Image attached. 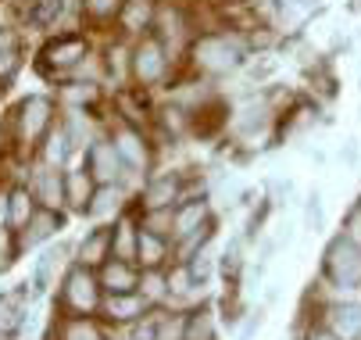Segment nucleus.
I'll use <instances>...</instances> for the list:
<instances>
[{
  "label": "nucleus",
  "instance_id": "20e7f679",
  "mask_svg": "<svg viewBox=\"0 0 361 340\" xmlns=\"http://www.w3.org/2000/svg\"><path fill=\"white\" fill-rule=\"evenodd\" d=\"M61 305H65L72 315H93L100 305H104V301H100V283L90 276L86 265H79V269H72V272L65 276Z\"/></svg>",
  "mask_w": 361,
  "mask_h": 340
},
{
  "label": "nucleus",
  "instance_id": "f3484780",
  "mask_svg": "<svg viewBox=\"0 0 361 340\" xmlns=\"http://www.w3.org/2000/svg\"><path fill=\"white\" fill-rule=\"evenodd\" d=\"M32 198L43 205V208H58L65 201V172H54L47 169L32 179Z\"/></svg>",
  "mask_w": 361,
  "mask_h": 340
},
{
  "label": "nucleus",
  "instance_id": "e433bc0d",
  "mask_svg": "<svg viewBox=\"0 0 361 340\" xmlns=\"http://www.w3.org/2000/svg\"><path fill=\"white\" fill-rule=\"evenodd\" d=\"M340 158H347V165H350V169L357 165V158H361V147H357V140H354V136H350V140L343 143V151H340Z\"/></svg>",
  "mask_w": 361,
  "mask_h": 340
},
{
  "label": "nucleus",
  "instance_id": "f257e3e1",
  "mask_svg": "<svg viewBox=\"0 0 361 340\" xmlns=\"http://www.w3.org/2000/svg\"><path fill=\"white\" fill-rule=\"evenodd\" d=\"M190 54H193V65L204 75H226V72H236L243 65L247 47L233 32H204V36L193 40Z\"/></svg>",
  "mask_w": 361,
  "mask_h": 340
},
{
  "label": "nucleus",
  "instance_id": "2f4dec72",
  "mask_svg": "<svg viewBox=\"0 0 361 340\" xmlns=\"http://www.w3.org/2000/svg\"><path fill=\"white\" fill-rule=\"evenodd\" d=\"M122 4L126 0H82V8H86L90 18H111V15L122 11Z\"/></svg>",
  "mask_w": 361,
  "mask_h": 340
},
{
  "label": "nucleus",
  "instance_id": "f704fd0d",
  "mask_svg": "<svg viewBox=\"0 0 361 340\" xmlns=\"http://www.w3.org/2000/svg\"><path fill=\"white\" fill-rule=\"evenodd\" d=\"M343 236H350L354 244L361 248V201L347 212V222H343Z\"/></svg>",
  "mask_w": 361,
  "mask_h": 340
},
{
  "label": "nucleus",
  "instance_id": "a211bd4d",
  "mask_svg": "<svg viewBox=\"0 0 361 340\" xmlns=\"http://www.w3.org/2000/svg\"><path fill=\"white\" fill-rule=\"evenodd\" d=\"M86 58V40L82 36H61L47 47V61L58 65V68H72Z\"/></svg>",
  "mask_w": 361,
  "mask_h": 340
},
{
  "label": "nucleus",
  "instance_id": "c756f323",
  "mask_svg": "<svg viewBox=\"0 0 361 340\" xmlns=\"http://www.w3.org/2000/svg\"><path fill=\"white\" fill-rule=\"evenodd\" d=\"M22 322V308H18V298L8 294V298H0V333H15Z\"/></svg>",
  "mask_w": 361,
  "mask_h": 340
},
{
  "label": "nucleus",
  "instance_id": "4c0bfd02",
  "mask_svg": "<svg viewBox=\"0 0 361 340\" xmlns=\"http://www.w3.org/2000/svg\"><path fill=\"white\" fill-rule=\"evenodd\" d=\"M307 340H340L329 326H322V329H312V333H307Z\"/></svg>",
  "mask_w": 361,
  "mask_h": 340
},
{
  "label": "nucleus",
  "instance_id": "c85d7f7f",
  "mask_svg": "<svg viewBox=\"0 0 361 340\" xmlns=\"http://www.w3.org/2000/svg\"><path fill=\"white\" fill-rule=\"evenodd\" d=\"M140 294L147 298V301H158L161 294H169V276L161 272V269H143V279H140Z\"/></svg>",
  "mask_w": 361,
  "mask_h": 340
},
{
  "label": "nucleus",
  "instance_id": "6ab92c4d",
  "mask_svg": "<svg viewBox=\"0 0 361 340\" xmlns=\"http://www.w3.org/2000/svg\"><path fill=\"white\" fill-rule=\"evenodd\" d=\"M329 329L340 340H361V305H333L329 308Z\"/></svg>",
  "mask_w": 361,
  "mask_h": 340
},
{
  "label": "nucleus",
  "instance_id": "ddd939ff",
  "mask_svg": "<svg viewBox=\"0 0 361 340\" xmlns=\"http://www.w3.org/2000/svg\"><path fill=\"white\" fill-rule=\"evenodd\" d=\"M100 308H104L108 319H115V322H136L140 315H147V298L140 290H133V294H108V301Z\"/></svg>",
  "mask_w": 361,
  "mask_h": 340
},
{
  "label": "nucleus",
  "instance_id": "6e6552de",
  "mask_svg": "<svg viewBox=\"0 0 361 340\" xmlns=\"http://www.w3.org/2000/svg\"><path fill=\"white\" fill-rule=\"evenodd\" d=\"M204 226H208V205L204 201H186L183 198L172 208V236L176 240H183V236H190V233H197Z\"/></svg>",
  "mask_w": 361,
  "mask_h": 340
},
{
  "label": "nucleus",
  "instance_id": "9d476101",
  "mask_svg": "<svg viewBox=\"0 0 361 340\" xmlns=\"http://www.w3.org/2000/svg\"><path fill=\"white\" fill-rule=\"evenodd\" d=\"M143 201H147V212H154V208H176L183 201V179L179 176H158L143 190Z\"/></svg>",
  "mask_w": 361,
  "mask_h": 340
},
{
  "label": "nucleus",
  "instance_id": "1a4fd4ad",
  "mask_svg": "<svg viewBox=\"0 0 361 340\" xmlns=\"http://www.w3.org/2000/svg\"><path fill=\"white\" fill-rule=\"evenodd\" d=\"M111 248H115V229L111 226H97L86 233L82 248H79V262L90 269V265H104L111 258Z\"/></svg>",
  "mask_w": 361,
  "mask_h": 340
},
{
  "label": "nucleus",
  "instance_id": "bb28decb",
  "mask_svg": "<svg viewBox=\"0 0 361 340\" xmlns=\"http://www.w3.org/2000/svg\"><path fill=\"white\" fill-rule=\"evenodd\" d=\"M136 240H140V229H136L129 219L118 222V226H115V248H111V255L133 262V258H136Z\"/></svg>",
  "mask_w": 361,
  "mask_h": 340
},
{
  "label": "nucleus",
  "instance_id": "9b49d317",
  "mask_svg": "<svg viewBox=\"0 0 361 340\" xmlns=\"http://www.w3.org/2000/svg\"><path fill=\"white\" fill-rule=\"evenodd\" d=\"M43 133H50V101L47 97H29L22 104V136L32 143Z\"/></svg>",
  "mask_w": 361,
  "mask_h": 340
},
{
  "label": "nucleus",
  "instance_id": "58836bf2",
  "mask_svg": "<svg viewBox=\"0 0 361 340\" xmlns=\"http://www.w3.org/2000/svg\"><path fill=\"white\" fill-rule=\"evenodd\" d=\"M4 240H8V236H4V229H0V251H4Z\"/></svg>",
  "mask_w": 361,
  "mask_h": 340
},
{
  "label": "nucleus",
  "instance_id": "7ed1b4c3",
  "mask_svg": "<svg viewBox=\"0 0 361 340\" xmlns=\"http://www.w3.org/2000/svg\"><path fill=\"white\" fill-rule=\"evenodd\" d=\"M169 72V47L158 40V36H143L136 43V51H133V79L140 86H154V83H161Z\"/></svg>",
  "mask_w": 361,
  "mask_h": 340
},
{
  "label": "nucleus",
  "instance_id": "5701e85b",
  "mask_svg": "<svg viewBox=\"0 0 361 340\" xmlns=\"http://www.w3.org/2000/svg\"><path fill=\"white\" fill-rule=\"evenodd\" d=\"M72 147H75V140H72V133H68L65 126L50 129V133H47V147H43L47 165H50V169H61V165L68 162V151H72Z\"/></svg>",
  "mask_w": 361,
  "mask_h": 340
},
{
  "label": "nucleus",
  "instance_id": "f03ea898",
  "mask_svg": "<svg viewBox=\"0 0 361 340\" xmlns=\"http://www.w3.org/2000/svg\"><path fill=\"white\" fill-rule=\"evenodd\" d=\"M326 276L333 286L357 290L361 286V248L350 236H336L326 248Z\"/></svg>",
  "mask_w": 361,
  "mask_h": 340
},
{
  "label": "nucleus",
  "instance_id": "2eb2a0df",
  "mask_svg": "<svg viewBox=\"0 0 361 340\" xmlns=\"http://www.w3.org/2000/svg\"><path fill=\"white\" fill-rule=\"evenodd\" d=\"M154 18H158L154 0H126L118 11V22L126 32H147V29H154Z\"/></svg>",
  "mask_w": 361,
  "mask_h": 340
},
{
  "label": "nucleus",
  "instance_id": "cd10ccee",
  "mask_svg": "<svg viewBox=\"0 0 361 340\" xmlns=\"http://www.w3.org/2000/svg\"><path fill=\"white\" fill-rule=\"evenodd\" d=\"M61 15H65V0H36V8L29 11V22L47 29V25H54Z\"/></svg>",
  "mask_w": 361,
  "mask_h": 340
},
{
  "label": "nucleus",
  "instance_id": "4468645a",
  "mask_svg": "<svg viewBox=\"0 0 361 340\" xmlns=\"http://www.w3.org/2000/svg\"><path fill=\"white\" fill-rule=\"evenodd\" d=\"M58 226H61V219L54 215V208H39V212L29 219V226L18 229V248H22V251H25V248H36L39 240H47Z\"/></svg>",
  "mask_w": 361,
  "mask_h": 340
},
{
  "label": "nucleus",
  "instance_id": "dca6fc26",
  "mask_svg": "<svg viewBox=\"0 0 361 340\" xmlns=\"http://www.w3.org/2000/svg\"><path fill=\"white\" fill-rule=\"evenodd\" d=\"M136 258L143 269H161L169 258V236H158L140 226V240H136Z\"/></svg>",
  "mask_w": 361,
  "mask_h": 340
},
{
  "label": "nucleus",
  "instance_id": "0eeeda50",
  "mask_svg": "<svg viewBox=\"0 0 361 340\" xmlns=\"http://www.w3.org/2000/svg\"><path fill=\"white\" fill-rule=\"evenodd\" d=\"M233 129H236L240 140L254 143L257 136H265V133L272 129V108H269V104H247V108L233 119Z\"/></svg>",
  "mask_w": 361,
  "mask_h": 340
},
{
  "label": "nucleus",
  "instance_id": "412c9836",
  "mask_svg": "<svg viewBox=\"0 0 361 340\" xmlns=\"http://www.w3.org/2000/svg\"><path fill=\"white\" fill-rule=\"evenodd\" d=\"M65 201L79 212L90 208V201H93V176L90 172H79V169L65 172Z\"/></svg>",
  "mask_w": 361,
  "mask_h": 340
},
{
  "label": "nucleus",
  "instance_id": "aec40b11",
  "mask_svg": "<svg viewBox=\"0 0 361 340\" xmlns=\"http://www.w3.org/2000/svg\"><path fill=\"white\" fill-rule=\"evenodd\" d=\"M118 208H122V190H118L115 183H108V186H97V190H93V201H90L86 212H90L97 222H108V219L118 215Z\"/></svg>",
  "mask_w": 361,
  "mask_h": 340
},
{
  "label": "nucleus",
  "instance_id": "393cba45",
  "mask_svg": "<svg viewBox=\"0 0 361 340\" xmlns=\"http://www.w3.org/2000/svg\"><path fill=\"white\" fill-rule=\"evenodd\" d=\"M183 340H215V319H212V308H197V312L186 315Z\"/></svg>",
  "mask_w": 361,
  "mask_h": 340
},
{
  "label": "nucleus",
  "instance_id": "b1692460",
  "mask_svg": "<svg viewBox=\"0 0 361 340\" xmlns=\"http://www.w3.org/2000/svg\"><path fill=\"white\" fill-rule=\"evenodd\" d=\"M61 269V251L58 248H47L39 258H36V269H32V290L36 294H47L50 283H54V272Z\"/></svg>",
  "mask_w": 361,
  "mask_h": 340
},
{
  "label": "nucleus",
  "instance_id": "c9c22d12",
  "mask_svg": "<svg viewBox=\"0 0 361 340\" xmlns=\"http://www.w3.org/2000/svg\"><path fill=\"white\" fill-rule=\"evenodd\" d=\"M269 190H272V201H276V205H286V198L293 193V183H290V179H272Z\"/></svg>",
  "mask_w": 361,
  "mask_h": 340
},
{
  "label": "nucleus",
  "instance_id": "f8f14e48",
  "mask_svg": "<svg viewBox=\"0 0 361 340\" xmlns=\"http://www.w3.org/2000/svg\"><path fill=\"white\" fill-rule=\"evenodd\" d=\"M115 147H118V154H122L126 169H133V172L147 169V162H150V154H147V143H143V136H140L133 126H122V129L115 133Z\"/></svg>",
  "mask_w": 361,
  "mask_h": 340
},
{
  "label": "nucleus",
  "instance_id": "4be33fe9",
  "mask_svg": "<svg viewBox=\"0 0 361 340\" xmlns=\"http://www.w3.org/2000/svg\"><path fill=\"white\" fill-rule=\"evenodd\" d=\"M36 212H39V208H36V198H32L29 186L11 190V198H8V226L22 229V226H29V219H32Z\"/></svg>",
  "mask_w": 361,
  "mask_h": 340
},
{
  "label": "nucleus",
  "instance_id": "72a5a7b5",
  "mask_svg": "<svg viewBox=\"0 0 361 340\" xmlns=\"http://www.w3.org/2000/svg\"><path fill=\"white\" fill-rule=\"evenodd\" d=\"M18 65V51H15V36H0V75H11Z\"/></svg>",
  "mask_w": 361,
  "mask_h": 340
},
{
  "label": "nucleus",
  "instance_id": "473e14b6",
  "mask_svg": "<svg viewBox=\"0 0 361 340\" xmlns=\"http://www.w3.org/2000/svg\"><path fill=\"white\" fill-rule=\"evenodd\" d=\"M265 312H269V305L247 312V319H243V326H240V336H236V340H254L257 333H262V326H265Z\"/></svg>",
  "mask_w": 361,
  "mask_h": 340
},
{
  "label": "nucleus",
  "instance_id": "7c9ffc66",
  "mask_svg": "<svg viewBox=\"0 0 361 340\" xmlns=\"http://www.w3.org/2000/svg\"><path fill=\"white\" fill-rule=\"evenodd\" d=\"M319 229H322V193L312 190L304 205V233H319Z\"/></svg>",
  "mask_w": 361,
  "mask_h": 340
},
{
  "label": "nucleus",
  "instance_id": "39448f33",
  "mask_svg": "<svg viewBox=\"0 0 361 340\" xmlns=\"http://www.w3.org/2000/svg\"><path fill=\"white\" fill-rule=\"evenodd\" d=\"M86 165H90V176H93L100 186L122 179V172H126V162H122V154H118V147H115V140H97V143H90V147H86Z\"/></svg>",
  "mask_w": 361,
  "mask_h": 340
},
{
  "label": "nucleus",
  "instance_id": "423d86ee",
  "mask_svg": "<svg viewBox=\"0 0 361 340\" xmlns=\"http://www.w3.org/2000/svg\"><path fill=\"white\" fill-rule=\"evenodd\" d=\"M100 286H104L108 294H133V290H140V272H136L133 262L111 255L100 265Z\"/></svg>",
  "mask_w": 361,
  "mask_h": 340
},
{
  "label": "nucleus",
  "instance_id": "a878e982",
  "mask_svg": "<svg viewBox=\"0 0 361 340\" xmlns=\"http://www.w3.org/2000/svg\"><path fill=\"white\" fill-rule=\"evenodd\" d=\"M61 340H104V333L90 315H72L61 322Z\"/></svg>",
  "mask_w": 361,
  "mask_h": 340
}]
</instances>
